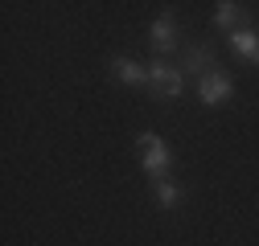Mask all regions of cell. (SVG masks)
I'll use <instances>...</instances> for the list:
<instances>
[{
  "instance_id": "1",
  "label": "cell",
  "mask_w": 259,
  "mask_h": 246,
  "mask_svg": "<svg viewBox=\"0 0 259 246\" xmlns=\"http://www.w3.org/2000/svg\"><path fill=\"white\" fill-rule=\"evenodd\" d=\"M181 86H185V74L173 66V61L156 57L152 66H148V95H152V99H177Z\"/></svg>"
},
{
  "instance_id": "2",
  "label": "cell",
  "mask_w": 259,
  "mask_h": 246,
  "mask_svg": "<svg viewBox=\"0 0 259 246\" xmlns=\"http://www.w3.org/2000/svg\"><path fill=\"white\" fill-rule=\"evenodd\" d=\"M136 148L144 152V172H148L152 180L169 176V164H173V156H169L165 140H160L156 132H140V136H136Z\"/></svg>"
},
{
  "instance_id": "3",
  "label": "cell",
  "mask_w": 259,
  "mask_h": 246,
  "mask_svg": "<svg viewBox=\"0 0 259 246\" xmlns=\"http://www.w3.org/2000/svg\"><path fill=\"white\" fill-rule=\"evenodd\" d=\"M214 66H218V53H214L210 41H189V45H181V53H177V70H181V74L202 78V74H210Z\"/></svg>"
},
{
  "instance_id": "4",
  "label": "cell",
  "mask_w": 259,
  "mask_h": 246,
  "mask_svg": "<svg viewBox=\"0 0 259 246\" xmlns=\"http://www.w3.org/2000/svg\"><path fill=\"white\" fill-rule=\"evenodd\" d=\"M231 95H235V82H231V74H226L222 66H214L210 74L198 78V99H202L206 107H222Z\"/></svg>"
},
{
  "instance_id": "5",
  "label": "cell",
  "mask_w": 259,
  "mask_h": 246,
  "mask_svg": "<svg viewBox=\"0 0 259 246\" xmlns=\"http://www.w3.org/2000/svg\"><path fill=\"white\" fill-rule=\"evenodd\" d=\"M148 41L156 53H181V37H177V17L173 13H160L148 25Z\"/></svg>"
},
{
  "instance_id": "6",
  "label": "cell",
  "mask_w": 259,
  "mask_h": 246,
  "mask_svg": "<svg viewBox=\"0 0 259 246\" xmlns=\"http://www.w3.org/2000/svg\"><path fill=\"white\" fill-rule=\"evenodd\" d=\"M214 25L226 29V33H239V29H247V9L235 5V0H222V5L214 9Z\"/></svg>"
},
{
  "instance_id": "7",
  "label": "cell",
  "mask_w": 259,
  "mask_h": 246,
  "mask_svg": "<svg viewBox=\"0 0 259 246\" xmlns=\"http://www.w3.org/2000/svg\"><path fill=\"white\" fill-rule=\"evenodd\" d=\"M111 74L119 82H127V86H144L148 90V66H140V61H132V57H115L111 61Z\"/></svg>"
},
{
  "instance_id": "8",
  "label": "cell",
  "mask_w": 259,
  "mask_h": 246,
  "mask_svg": "<svg viewBox=\"0 0 259 246\" xmlns=\"http://www.w3.org/2000/svg\"><path fill=\"white\" fill-rule=\"evenodd\" d=\"M226 45H231L243 61H255V66H259V33H255L251 25L239 29V33H231V41H226Z\"/></svg>"
},
{
  "instance_id": "9",
  "label": "cell",
  "mask_w": 259,
  "mask_h": 246,
  "mask_svg": "<svg viewBox=\"0 0 259 246\" xmlns=\"http://www.w3.org/2000/svg\"><path fill=\"white\" fill-rule=\"evenodd\" d=\"M152 197H156V205H160V209H177V205H181V197H185V189H181L173 176H160V180H152Z\"/></svg>"
}]
</instances>
